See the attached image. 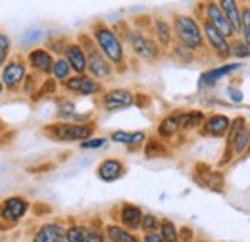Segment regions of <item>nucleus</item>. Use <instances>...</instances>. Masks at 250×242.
<instances>
[{"mask_svg": "<svg viewBox=\"0 0 250 242\" xmlns=\"http://www.w3.org/2000/svg\"><path fill=\"white\" fill-rule=\"evenodd\" d=\"M173 39H177V42L181 46L188 48L190 52H202L206 50V40H204V33H202V25L200 20H196L190 14H175L173 21Z\"/></svg>", "mask_w": 250, "mask_h": 242, "instance_id": "f257e3e1", "label": "nucleus"}, {"mask_svg": "<svg viewBox=\"0 0 250 242\" xmlns=\"http://www.w3.org/2000/svg\"><path fill=\"white\" fill-rule=\"evenodd\" d=\"M91 37L94 39L98 50L110 60L112 65L116 67H124L125 63V48L124 42L120 39V35L112 29L110 25H106L104 21H98L93 25Z\"/></svg>", "mask_w": 250, "mask_h": 242, "instance_id": "f03ea898", "label": "nucleus"}, {"mask_svg": "<svg viewBox=\"0 0 250 242\" xmlns=\"http://www.w3.org/2000/svg\"><path fill=\"white\" fill-rule=\"evenodd\" d=\"M94 133V123H73V121H62V123H52L44 127V135L50 137L56 142H83L91 139Z\"/></svg>", "mask_w": 250, "mask_h": 242, "instance_id": "7ed1b4c3", "label": "nucleus"}, {"mask_svg": "<svg viewBox=\"0 0 250 242\" xmlns=\"http://www.w3.org/2000/svg\"><path fill=\"white\" fill-rule=\"evenodd\" d=\"M79 44L83 46V50H85V54H87V71H89V75L94 77V79H104V81L112 79V75H114V65H112L110 60L98 50V46H96L93 37L81 35V37H79Z\"/></svg>", "mask_w": 250, "mask_h": 242, "instance_id": "20e7f679", "label": "nucleus"}, {"mask_svg": "<svg viewBox=\"0 0 250 242\" xmlns=\"http://www.w3.org/2000/svg\"><path fill=\"white\" fill-rule=\"evenodd\" d=\"M200 25H202V33H204V40L208 50L221 61H227L231 56V39H227L221 31H218L208 20L200 18Z\"/></svg>", "mask_w": 250, "mask_h": 242, "instance_id": "39448f33", "label": "nucleus"}, {"mask_svg": "<svg viewBox=\"0 0 250 242\" xmlns=\"http://www.w3.org/2000/svg\"><path fill=\"white\" fill-rule=\"evenodd\" d=\"M127 40L129 46L133 50L135 56H139L141 60L145 61H154L160 56V44L156 42L154 37L146 35L145 31L141 29H131L127 33Z\"/></svg>", "mask_w": 250, "mask_h": 242, "instance_id": "423d86ee", "label": "nucleus"}, {"mask_svg": "<svg viewBox=\"0 0 250 242\" xmlns=\"http://www.w3.org/2000/svg\"><path fill=\"white\" fill-rule=\"evenodd\" d=\"M200 18L208 20L218 31H221L227 39H235L237 37V31L231 25V21L227 20V16L223 14V10L219 8L218 0H202L200 2Z\"/></svg>", "mask_w": 250, "mask_h": 242, "instance_id": "0eeeda50", "label": "nucleus"}, {"mask_svg": "<svg viewBox=\"0 0 250 242\" xmlns=\"http://www.w3.org/2000/svg\"><path fill=\"white\" fill-rule=\"evenodd\" d=\"M192 177L206 190H212V192H218V194L225 192V175L219 169H214L206 163H196Z\"/></svg>", "mask_w": 250, "mask_h": 242, "instance_id": "6e6552de", "label": "nucleus"}, {"mask_svg": "<svg viewBox=\"0 0 250 242\" xmlns=\"http://www.w3.org/2000/svg\"><path fill=\"white\" fill-rule=\"evenodd\" d=\"M63 87H65V91L81 94V96H93V94L102 92V83L85 73H77V75L69 77L67 81H63Z\"/></svg>", "mask_w": 250, "mask_h": 242, "instance_id": "1a4fd4ad", "label": "nucleus"}, {"mask_svg": "<svg viewBox=\"0 0 250 242\" xmlns=\"http://www.w3.org/2000/svg\"><path fill=\"white\" fill-rule=\"evenodd\" d=\"M135 104V94L127 89H112L106 91L102 96V106L108 112H120L125 108H131Z\"/></svg>", "mask_w": 250, "mask_h": 242, "instance_id": "9d476101", "label": "nucleus"}, {"mask_svg": "<svg viewBox=\"0 0 250 242\" xmlns=\"http://www.w3.org/2000/svg\"><path fill=\"white\" fill-rule=\"evenodd\" d=\"M25 75H27L25 63L20 60H12L2 69V85L6 89H18L25 81Z\"/></svg>", "mask_w": 250, "mask_h": 242, "instance_id": "9b49d317", "label": "nucleus"}, {"mask_svg": "<svg viewBox=\"0 0 250 242\" xmlns=\"http://www.w3.org/2000/svg\"><path fill=\"white\" fill-rule=\"evenodd\" d=\"M231 127V118L225 116V114H212L204 120V125L200 127L202 129V135L206 137H214V139H221L227 135Z\"/></svg>", "mask_w": 250, "mask_h": 242, "instance_id": "f8f14e48", "label": "nucleus"}, {"mask_svg": "<svg viewBox=\"0 0 250 242\" xmlns=\"http://www.w3.org/2000/svg\"><path fill=\"white\" fill-rule=\"evenodd\" d=\"M27 208H29V202H27L25 198H21V196H12V198H8V200L2 204V208H0V217H2L4 221L16 223V221H20V219L25 215Z\"/></svg>", "mask_w": 250, "mask_h": 242, "instance_id": "ddd939ff", "label": "nucleus"}, {"mask_svg": "<svg viewBox=\"0 0 250 242\" xmlns=\"http://www.w3.org/2000/svg\"><path fill=\"white\" fill-rule=\"evenodd\" d=\"M96 175L98 179L104 182H114L118 179H122L125 175V165L122 160L116 158H108L104 161H100V165L96 167Z\"/></svg>", "mask_w": 250, "mask_h": 242, "instance_id": "4468645a", "label": "nucleus"}, {"mask_svg": "<svg viewBox=\"0 0 250 242\" xmlns=\"http://www.w3.org/2000/svg\"><path fill=\"white\" fill-rule=\"evenodd\" d=\"M63 58L71 65L75 73H85L87 71V54L79 42H65L63 46Z\"/></svg>", "mask_w": 250, "mask_h": 242, "instance_id": "2eb2a0df", "label": "nucleus"}, {"mask_svg": "<svg viewBox=\"0 0 250 242\" xmlns=\"http://www.w3.org/2000/svg\"><path fill=\"white\" fill-rule=\"evenodd\" d=\"M237 69H241V63H223L218 67H212V69H208L200 75V87H212V85L219 83L221 79H225L227 75H231Z\"/></svg>", "mask_w": 250, "mask_h": 242, "instance_id": "dca6fc26", "label": "nucleus"}, {"mask_svg": "<svg viewBox=\"0 0 250 242\" xmlns=\"http://www.w3.org/2000/svg\"><path fill=\"white\" fill-rule=\"evenodd\" d=\"M249 125V121L247 118H243V116H237V118H233L231 120V127H229V131H227V135H225V158L221 160V165H225V163H229L231 160H233V152H231V146H233V141L237 139V135L245 129Z\"/></svg>", "mask_w": 250, "mask_h": 242, "instance_id": "f3484780", "label": "nucleus"}, {"mask_svg": "<svg viewBox=\"0 0 250 242\" xmlns=\"http://www.w3.org/2000/svg\"><path fill=\"white\" fill-rule=\"evenodd\" d=\"M63 239H65V229L60 223H46L37 231L33 242H62Z\"/></svg>", "mask_w": 250, "mask_h": 242, "instance_id": "a211bd4d", "label": "nucleus"}, {"mask_svg": "<svg viewBox=\"0 0 250 242\" xmlns=\"http://www.w3.org/2000/svg\"><path fill=\"white\" fill-rule=\"evenodd\" d=\"M120 221L125 229L129 231H137L141 229V221H143V212L139 206L135 204H124L122 212H120Z\"/></svg>", "mask_w": 250, "mask_h": 242, "instance_id": "6ab92c4d", "label": "nucleus"}, {"mask_svg": "<svg viewBox=\"0 0 250 242\" xmlns=\"http://www.w3.org/2000/svg\"><path fill=\"white\" fill-rule=\"evenodd\" d=\"M29 63L33 69L41 71V73H52V65H54V58L48 50L44 48H35L29 52Z\"/></svg>", "mask_w": 250, "mask_h": 242, "instance_id": "aec40b11", "label": "nucleus"}, {"mask_svg": "<svg viewBox=\"0 0 250 242\" xmlns=\"http://www.w3.org/2000/svg\"><path fill=\"white\" fill-rule=\"evenodd\" d=\"M219 8L223 10V14L227 16V20L231 21V25L237 31V37H239V31H241V8H243V0H218Z\"/></svg>", "mask_w": 250, "mask_h": 242, "instance_id": "412c9836", "label": "nucleus"}, {"mask_svg": "<svg viewBox=\"0 0 250 242\" xmlns=\"http://www.w3.org/2000/svg\"><path fill=\"white\" fill-rule=\"evenodd\" d=\"M146 133L145 131H135V133H127V131H114L110 141L114 142H120V144H125L129 148H139L141 144L146 142Z\"/></svg>", "mask_w": 250, "mask_h": 242, "instance_id": "4be33fe9", "label": "nucleus"}, {"mask_svg": "<svg viewBox=\"0 0 250 242\" xmlns=\"http://www.w3.org/2000/svg\"><path fill=\"white\" fill-rule=\"evenodd\" d=\"M179 114V127L181 131H194V129H200L204 125V112L200 110H187V112H177Z\"/></svg>", "mask_w": 250, "mask_h": 242, "instance_id": "5701e85b", "label": "nucleus"}, {"mask_svg": "<svg viewBox=\"0 0 250 242\" xmlns=\"http://www.w3.org/2000/svg\"><path fill=\"white\" fill-rule=\"evenodd\" d=\"M154 39L156 42L162 46V48H167L173 40V27L169 21L162 20V18H156L154 20Z\"/></svg>", "mask_w": 250, "mask_h": 242, "instance_id": "b1692460", "label": "nucleus"}, {"mask_svg": "<svg viewBox=\"0 0 250 242\" xmlns=\"http://www.w3.org/2000/svg\"><path fill=\"white\" fill-rule=\"evenodd\" d=\"M179 131H181V127H179V114L177 112L166 116L164 120L160 121V125H158V137L160 139H166V141L171 139V137H175Z\"/></svg>", "mask_w": 250, "mask_h": 242, "instance_id": "393cba45", "label": "nucleus"}, {"mask_svg": "<svg viewBox=\"0 0 250 242\" xmlns=\"http://www.w3.org/2000/svg\"><path fill=\"white\" fill-rule=\"evenodd\" d=\"M145 156L148 160H156V158H167L169 148L160 141V139H146L145 142Z\"/></svg>", "mask_w": 250, "mask_h": 242, "instance_id": "a878e982", "label": "nucleus"}, {"mask_svg": "<svg viewBox=\"0 0 250 242\" xmlns=\"http://www.w3.org/2000/svg\"><path fill=\"white\" fill-rule=\"evenodd\" d=\"M106 237L112 242H141L129 229L120 225H108L106 227Z\"/></svg>", "mask_w": 250, "mask_h": 242, "instance_id": "bb28decb", "label": "nucleus"}, {"mask_svg": "<svg viewBox=\"0 0 250 242\" xmlns=\"http://www.w3.org/2000/svg\"><path fill=\"white\" fill-rule=\"evenodd\" d=\"M249 144H250V127L247 125V127L237 135V139L233 141V146H231L233 158H235V156H247Z\"/></svg>", "mask_w": 250, "mask_h": 242, "instance_id": "cd10ccee", "label": "nucleus"}, {"mask_svg": "<svg viewBox=\"0 0 250 242\" xmlns=\"http://www.w3.org/2000/svg\"><path fill=\"white\" fill-rule=\"evenodd\" d=\"M71 65L67 63V60L65 58H58V60H54V65H52V75H54V79L56 81H60V83H63V81H67L69 77H71Z\"/></svg>", "mask_w": 250, "mask_h": 242, "instance_id": "c85d7f7f", "label": "nucleus"}, {"mask_svg": "<svg viewBox=\"0 0 250 242\" xmlns=\"http://www.w3.org/2000/svg\"><path fill=\"white\" fill-rule=\"evenodd\" d=\"M158 231H160V235L164 237L166 242H179V229L175 227L173 221H169V219L160 221V229Z\"/></svg>", "mask_w": 250, "mask_h": 242, "instance_id": "c756f323", "label": "nucleus"}, {"mask_svg": "<svg viewBox=\"0 0 250 242\" xmlns=\"http://www.w3.org/2000/svg\"><path fill=\"white\" fill-rule=\"evenodd\" d=\"M231 56H233V58H237V60H249L250 58L249 44H247L241 37L231 39Z\"/></svg>", "mask_w": 250, "mask_h": 242, "instance_id": "7c9ffc66", "label": "nucleus"}, {"mask_svg": "<svg viewBox=\"0 0 250 242\" xmlns=\"http://www.w3.org/2000/svg\"><path fill=\"white\" fill-rule=\"evenodd\" d=\"M239 37L249 44V48H250V6L249 4H243V8H241V31H239Z\"/></svg>", "mask_w": 250, "mask_h": 242, "instance_id": "2f4dec72", "label": "nucleus"}, {"mask_svg": "<svg viewBox=\"0 0 250 242\" xmlns=\"http://www.w3.org/2000/svg\"><path fill=\"white\" fill-rule=\"evenodd\" d=\"M65 241L67 242H87V227L73 225L65 229Z\"/></svg>", "mask_w": 250, "mask_h": 242, "instance_id": "473e14b6", "label": "nucleus"}, {"mask_svg": "<svg viewBox=\"0 0 250 242\" xmlns=\"http://www.w3.org/2000/svg\"><path fill=\"white\" fill-rule=\"evenodd\" d=\"M141 229H143L145 233H152V231H158V229H160V219H158L156 215H150V213L143 215V221H141Z\"/></svg>", "mask_w": 250, "mask_h": 242, "instance_id": "72a5a7b5", "label": "nucleus"}, {"mask_svg": "<svg viewBox=\"0 0 250 242\" xmlns=\"http://www.w3.org/2000/svg\"><path fill=\"white\" fill-rule=\"evenodd\" d=\"M106 142H108V139H104V137H91L81 142V148L83 150H98V148L106 146Z\"/></svg>", "mask_w": 250, "mask_h": 242, "instance_id": "f704fd0d", "label": "nucleus"}, {"mask_svg": "<svg viewBox=\"0 0 250 242\" xmlns=\"http://www.w3.org/2000/svg\"><path fill=\"white\" fill-rule=\"evenodd\" d=\"M10 54V37L0 33V67L4 65V61Z\"/></svg>", "mask_w": 250, "mask_h": 242, "instance_id": "c9c22d12", "label": "nucleus"}, {"mask_svg": "<svg viewBox=\"0 0 250 242\" xmlns=\"http://www.w3.org/2000/svg\"><path fill=\"white\" fill-rule=\"evenodd\" d=\"M227 94H229V98H231L235 104H241V102L245 100L243 91H239V89H235V87H229V89H227Z\"/></svg>", "mask_w": 250, "mask_h": 242, "instance_id": "e433bc0d", "label": "nucleus"}, {"mask_svg": "<svg viewBox=\"0 0 250 242\" xmlns=\"http://www.w3.org/2000/svg\"><path fill=\"white\" fill-rule=\"evenodd\" d=\"M87 242H104V235L100 231H94L91 227H87Z\"/></svg>", "mask_w": 250, "mask_h": 242, "instance_id": "4c0bfd02", "label": "nucleus"}, {"mask_svg": "<svg viewBox=\"0 0 250 242\" xmlns=\"http://www.w3.org/2000/svg\"><path fill=\"white\" fill-rule=\"evenodd\" d=\"M145 242H166V241H164V237L160 233L152 231V233H146L145 235Z\"/></svg>", "mask_w": 250, "mask_h": 242, "instance_id": "58836bf2", "label": "nucleus"}, {"mask_svg": "<svg viewBox=\"0 0 250 242\" xmlns=\"http://www.w3.org/2000/svg\"><path fill=\"white\" fill-rule=\"evenodd\" d=\"M179 237H183V242H192V231L190 229H181V233H179Z\"/></svg>", "mask_w": 250, "mask_h": 242, "instance_id": "ea45409f", "label": "nucleus"}, {"mask_svg": "<svg viewBox=\"0 0 250 242\" xmlns=\"http://www.w3.org/2000/svg\"><path fill=\"white\" fill-rule=\"evenodd\" d=\"M2 89H4V85H2V83H0V94H2Z\"/></svg>", "mask_w": 250, "mask_h": 242, "instance_id": "a19ab883", "label": "nucleus"}, {"mask_svg": "<svg viewBox=\"0 0 250 242\" xmlns=\"http://www.w3.org/2000/svg\"><path fill=\"white\" fill-rule=\"evenodd\" d=\"M247 156H250V144H249V150H247Z\"/></svg>", "mask_w": 250, "mask_h": 242, "instance_id": "79ce46f5", "label": "nucleus"}, {"mask_svg": "<svg viewBox=\"0 0 250 242\" xmlns=\"http://www.w3.org/2000/svg\"><path fill=\"white\" fill-rule=\"evenodd\" d=\"M245 4H249V6H250V0H245Z\"/></svg>", "mask_w": 250, "mask_h": 242, "instance_id": "37998d69", "label": "nucleus"}, {"mask_svg": "<svg viewBox=\"0 0 250 242\" xmlns=\"http://www.w3.org/2000/svg\"><path fill=\"white\" fill-rule=\"evenodd\" d=\"M202 242H204V241H202Z\"/></svg>", "mask_w": 250, "mask_h": 242, "instance_id": "c03bdc74", "label": "nucleus"}]
</instances>
